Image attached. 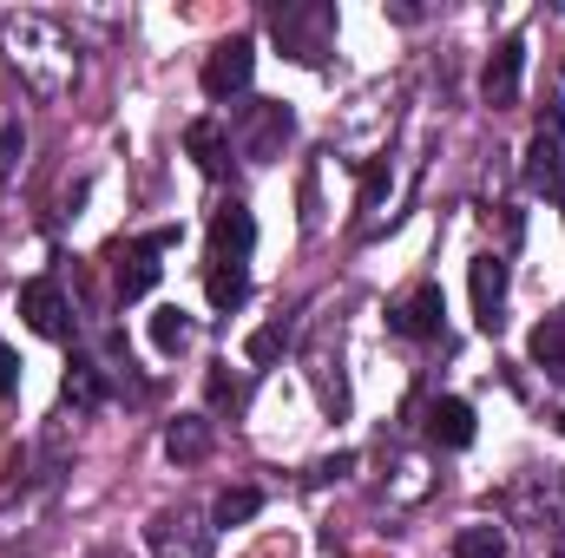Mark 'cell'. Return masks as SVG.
<instances>
[{"instance_id":"f1b7e54d","label":"cell","mask_w":565,"mask_h":558,"mask_svg":"<svg viewBox=\"0 0 565 558\" xmlns=\"http://www.w3.org/2000/svg\"><path fill=\"white\" fill-rule=\"evenodd\" d=\"M559 204H565V197H559Z\"/></svg>"},{"instance_id":"30bf717a","label":"cell","mask_w":565,"mask_h":558,"mask_svg":"<svg viewBox=\"0 0 565 558\" xmlns=\"http://www.w3.org/2000/svg\"><path fill=\"white\" fill-rule=\"evenodd\" d=\"M20 315H26L33 335H46V342H73V309H66V289H60L53 277H40V282L20 289Z\"/></svg>"},{"instance_id":"d6986e66","label":"cell","mask_w":565,"mask_h":558,"mask_svg":"<svg viewBox=\"0 0 565 558\" xmlns=\"http://www.w3.org/2000/svg\"><path fill=\"white\" fill-rule=\"evenodd\" d=\"M454 558H507V526H493V519L460 526L454 533Z\"/></svg>"},{"instance_id":"2e32d148","label":"cell","mask_w":565,"mask_h":558,"mask_svg":"<svg viewBox=\"0 0 565 558\" xmlns=\"http://www.w3.org/2000/svg\"><path fill=\"white\" fill-rule=\"evenodd\" d=\"M164 453L178 460V466H198L204 453H211V420L204 415H178L164 427Z\"/></svg>"},{"instance_id":"6da1fadb","label":"cell","mask_w":565,"mask_h":558,"mask_svg":"<svg viewBox=\"0 0 565 558\" xmlns=\"http://www.w3.org/2000/svg\"><path fill=\"white\" fill-rule=\"evenodd\" d=\"M0 53L33 99H66L79 79V40L53 13H0Z\"/></svg>"},{"instance_id":"ac0fdd59","label":"cell","mask_w":565,"mask_h":558,"mask_svg":"<svg viewBox=\"0 0 565 558\" xmlns=\"http://www.w3.org/2000/svg\"><path fill=\"white\" fill-rule=\"evenodd\" d=\"M99 401H106V368L93 355H73V368H66V408L73 415H93Z\"/></svg>"},{"instance_id":"484cf974","label":"cell","mask_w":565,"mask_h":558,"mask_svg":"<svg viewBox=\"0 0 565 558\" xmlns=\"http://www.w3.org/2000/svg\"><path fill=\"white\" fill-rule=\"evenodd\" d=\"M355 473V453H329V460H316V486H329V480H349Z\"/></svg>"},{"instance_id":"9c48e42d","label":"cell","mask_w":565,"mask_h":558,"mask_svg":"<svg viewBox=\"0 0 565 558\" xmlns=\"http://www.w3.org/2000/svg\"><path fill=\"white\" fill-rule=\"evenodd\" d=\"M520 79H526V40L507 33V40L493 46L487 73H480V99H487L493 112H507V106H520Z\"/></svg>"},{"instance_id":"e0dca14e","label":"cell","mask_w":565,"mask_h":558,"mask_svg":"<svg viewBox=\"0 0 565 558\" xmlns=\"http://www.w3.org/2000/svg\"><path fill=\"white\" fill-rule=\"evenodd\" d=\"M526 355H533V368H540V375H553V382H565V309H553V315H546V322L533 329Z\"/></svg>"},{"instance_id":"5b68a950","label":"cell","mask_w":565,"mask_h":558,"mask_svg":"<svg viewBox=\"0 0 565 558\" xmlns=\"http://www.w3.org/2000/svg\"><path fill=\"white\" fill-rule=\"evenodd\" d=\"M507 513L520 519V526H565V473L559 466H546V473H526V480H513V493H507Z\"/></svg>"},{"instance_id":"52a82bcc","label":"cell","mask_w":565,"mask_h":558,"mask_svg":"<svg viewBox=\"0 0 565 558\" xmlns=\"http://www.w3.org/2000/svg\"><path fill=\"white\" fill-rule=\"evenodd\" d=\"M250 73H257V46H250L244 33H237V40H217L211 60H204V99L231 106V99L250 86Z\"/></svg>"},{"instance_id":"44dd1931","label":"cell","mask_w":565,"mask_h":558,"mask_svg":"<svg viewBox=\"0 0 565 558\" xmlns=\"http://www.w3.org/2000/svg\"><path fill=\"white\" fill-rule=\"evenodd\" d=\"M184 144H191V158H198L211 178H224V151H231V139H224V126H217V119H198V126L184 132Z\"/></svg>"},{"instance_id":"603a6c76","label":"cell","mask_w":565,"mask_h":558,"mask_svg":"<svg viewBox=\"0 0 565 558\" xmlns=\"http://www.w3.org/2000/svg\"><path fill=\"white\" fill-rule=\"evenodd\" d=\"M277 348H289V322H270L250 335V362H277Z\"/></svg>"},{"instance_id":"cb8c5ba5","label":"cell","mask_w":565,"mask_h":558,"mask_svg":"<svg viewBox=\"0 0 565 558\" xmlns=\"http://www.w3.org/2000/svg\"><path fill=\"white\" fill-rule=\"evenodd\" d=\"M20 151H26V132H20V119H0V178H13Z\"/></svg>"},{"instance_id":"5bb4252c","label":"cell","mask_w":565,"mask_h":558,"mask_svg":"<svg viewBox=\"0 0 565 558\" xmlns=\"http://www.w3.org/2000/svg\"><path fill=\"white\" fill-rule=\"evenodd\" d=\"M427 440H434V447H467V440H473V408L454 401V395L427 401Z\"/></svg>"},{"instance_id":"7402d4cb","label":"cell","mask_w":565,"mask_h":558,"mask_svg":"<svg viewBox=\"0 0 565 558\" xmlns=\"http://www.w3.org/2000/svg\"><path fill=\"white\" fill-rule=\"evenodd\" d=\"M257 506H264L257 486H224L217 506H211V533H217V526H244V519H257Z\"/></svg>"},{"instance_id":"9a60e30c","label":"cell","mask_w":565,"mask_h":558,"mask_svg":"<svg viewBox=\"0 0 565 558\" xmlns=\"http://www.w3.org/2000/svg\"><path fill=\"white\" fill-rule=\"evenodd\" d=\"M388 217H395V178H388V164H369L362 171V237H375Z\"/></svg>"},{"instance_id":"7c38bea8","label":"cell","mask_w":565,"mask_h":558,"mask_svg":"<svg viewBox=\"0 0 565 558\" xmlns=\"http://www.w3.org/2000/svg\"><path fill=\"white\" fill-rule=\"evenodd\" d=\"M473 315H480V329L487 335H500L507 329V257H473Z\"/></svg>"},{"instance_id":"4316f807","label":"cell","mask_w":565,"mask_h":558,"mask_svg":"<svg viewBox=\"0 0 565 558\" xmlns=\"http://www.w3.org/2000/svg\"><path fill=\"white\" fill-rule=\"evenodd\" d=\"M13 382H20V355H13V348L0 342V401L13 395Z\"/></svg>"},{"instance_id":"3957f363","label":"cell","mask_w":565,"mask_h":558,"mask_svg":"<svg viewBox=\"0 0 565 558\" xmlns=\"http://www.w3.org/2000/svg\"><path fill=\"white\" fill-rule=\"evenodd\" d=\"M270 33H277V46L289 60L322 66L329 46H335V7L329 0H282V7H270Z\"/></svg>"},{"instance_id":"ffe728a7","label":"cell","mask_w":565,"mask_h":558,"mask_svg":"<svg viewBox=\"0 0 565 558\" xmlns=\"http://www.w3.org/2000/svg\"><path fill=\"white\" fill-rule=\"evenodd\" d=\"M151 342H158V355H184V348L198 342V322H191L184 309H158V315H151Z\"/></svg>"},{"instance_id":"d4e9b609","label":"cell","mask_w":565,"mask_h":558,"mask_svg":"<svg viewBox=\"0 0 565 558\" xmlns=\"http://www.w3.org/2000/svg\"><path fill=\"white\" fill-rule=\"evenodd\" d=\"M224 368H231V362H224ZM224 368H211V401H217V408H237V401H244V375H224Z\"/></svg>"},{"instance_id":"4fadbf2b","label":"cell","mask_w":565,"mask_h":558,"mask_svg":"<svg viewBox=\"0 0 565 558\" xmlns=\"http://www.w3.org/2000/svg\"><path fill=\"white\" fill-rule=\"evenodd\" d=\"M440 315H447L440 282H422L408 302H395V309H388V329H395V335H408V342H427V335H440Z\"/></svg>"},{"instance_id":"ba28073f","label":"cell","mask_w":565,"mask_h":558,"mask_svg":"<svg viewBox=\"0 0 565 558\" xmlns=\"http://www.w3.org/2000/svg\"><path fill=\"white\" fill-rule=\"evenodd\" d=\"M171 244H178V230H151V237H139V244H126V250H119V264H113V289H119L126 302H139L145 289L158 282V270H164L158 257H164Z\"/></svg>"},{"instance_id":"277c9868","label":"cell","mask_w":565,"mask_h":558,"mask_svg":"<svg viewBox=\"0 0 565 558\" xmlns=\"http://www.w3.org/2000/svg\"><path fill=\"white\" fill-rule=\"evenodd\" d=\"M289 132H296V112H289L282 99H250V106L237 112V126H231V144H237L250 164H277Z\"/></svg>"},{"instance_id":"83f0119b","label":"cell","mask_w":565,"mask_h":558,"mask_svg":"<svg viewBox=\"0 0 565 558\" xmlns=\"http://www.w3.org/2000/svg\"><path fill=\"white\" fill-rule=\"evenodd\" d=\"M553 558H565V526H559V539H553Z\"/></svg>"},{"instance_id":"8fae6325","label":"cell","mask_w":565,"mask_h":558,"mask_svg":"<svg viewBox=\"0 0 565 558\" xmlns=\"http://www.w3.org/2000/svg\"><path fill=\"white\" fill-rule=\"evenodd\" d=\"M565 184V112L553 106V119L540 126V139L526 151V191H553Z\"/></svg>"},{"instance_id":"7a4b0ae2","label":"cell","mask_w":565,"mask_h":558,"mask_svg":"<svg viewBox=\"0 0 565 558\" xmlns=\"http://www.w3.org/2000/svg\"><path fill=\"white\" fill-rule=\"evenodd\" d=\"M250 250H257V217L244 204H224L211 217V270H204L211 309H237L250 296Z\"/></svg>"},{"instance_id":"8992f818","label":"cell","mask_w":565,"mask_h":558,"mask_svg":"<svg viewBox=\"0 0 565 558\" xmlns=\"http://www.w3.org/2000/svg\"><path fill=\"white\" fill-rule=\"evenodd\" d=\"M145 546H151V558H211V526L184 506H164V513H151Z\"/></svg>"}]
</instances>
